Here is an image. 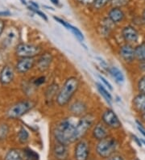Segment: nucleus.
<instances>
[{
	"label": "nucleus",
	"instance_id": "f257e3e1",
	"mask_svg": "<svg viewBox=\"0 0 145 160\" xmlns=\"http://www.w3.org/2000/svg\"><path fill=\"white\" fill-rule=\"evenodd\" d=\"M75 126L70 120L65 119L56 125L54 130V136L57 142L68 146L74 142V135Z\"/></svg>",
	"mask_w": 145,
	"mask_h": 160
},
{
	"label": "nucleus",
	"instance_id": "f03ea898",
	"mask_svg": "<svg viewBox=\"0 0 145 160\" xmlns=\"http://www.w3.org/2000/svg\"><path fill=\"white\" fill-rule=\"evenodd\" d=\"M79 88V80L76 77H70L65 80L56 96V103L60 107L67 105Z\"/></svg>",
	"mask_w": 145,
	"mask_h": 160
},
{
	"label": "nucleus",
	"instance_id": "7ed1b4c3",
	"mask_svg": "<svg viewBox=\"0 0 145 160\" xmlns=\"http://www.w3.org/2000/svg\"><path fill=\"white\" fill-rule=\"evenodd\" d=\"M117 147L116 140L113 138H106L99 141L96 147L97 154L102 158H110Z\"/></svg>",
	"mask_w": 145,
	"mask_h": 160
},
{
	"label": "nucleus",
	"instance_id": "20e7f679",
	"mask_svg": "<svg viewBox=\"0 0 145 160\" xmlns=\"http://www.w3.org/2000/svg\"><path fill=\"white\" fill-rule=\"evenodd\" d=\"M41 48L36 45L20 43L16 46V54L21 58H33L41 54Z\"/></svg>",
	"mask_w": 145,
	"mask_h": 160
},
{
	"label": "nucleus",
	"instance_id": "39448f33",
	"mask_svg": "<svg viewBox=\"0 0 145 160\" xmlns=\"http://www.w3.org/2000/svg\"><path fill=\"white\" fill-rule=\"evenodd\" d=\"M34 106H35V103L31 100H23L10 108L7 114L8 117L12 119H17L27 113Z\"/></svg>",
	"mask_w": 145,
	"mask_h": 160
},
{
	"label": "nucleus",
	"instance_id": "423d86ee",
	"mask_svg": "<svg viewBox=\"0 0 145 160\" xmlns=\"http://www.w3.org/2000/svg\"><path fill=\"white\" fill-rule=\"evenodd\" d=\"M93 123L94 117L92 116L86 115L81 117V119H80L77 125L75 126L74 135V142L76 141H79L85 136L88 129H90V127L93 125Z\"/></svg>",
	"mask_w": 145,
	"mask_h": 160
},
{
	"label": "nucleus",
	"instance_id": "0eeeda50",
	"mask_svg": "<svg viewBox=\"0 0 145 160\" xmlns=\"http://www.w3.org/2000/svg\"><path fill=\"white\" fill-rule=\"evenodd\" d=\"M103 121L106 126L112 128V129H118L122 126V123L119 121L114 112L111 109H107L103 114Z\"/></svg>",
	"mask_w": 145,
	"mask_h": 160
},
{
	"label": "nucleus",
	"instance_id": "6e6552de",
	"mask_svg": "<svg viewBox=\"0 0 145 160\" xmlns=\"http://www.w3.org/2000/svg\"><path fill=\"white\" fill-rule=\"evenodd\" d=\"M89 149L85 141H80L76 145L74 150V158L76 160H87L89 157Z\"/></svg>",
	"mask_w": 145,
	"mask_h": 160
},
{
	"label": "nucleus",
	"instance_id": "1a4fd4ad",
	"mask_svg": "<svg viewBox=\"0 0 145 160\" xmlns=\"http://www.w3.org/2000/svg\"><path fill=\"white\" fill-rule=\"evenodd\" d=\"M122 36L124 41L128 43H135L139 40V32L133 26L128 25L124 27L122 30Z\"/></svg>",
	"mask_w": 145,
	"mask_h": 160
},
{
	"label": "nucleus",
	"instance_id": "9d476101",
	"mask_svg": "<svg viewBox=\"0 0 145 160\" xmlns=\"http://www.w3.org/2000/svg\"><path fill=\"white\" fill-rule=\"evenodd\" d=\"M35 64L33 58H21L16 65V69L19 74H25L28 70H31Z\"/></svg>",
	"mask_w": 145,
	"mask_h": 160
},
{
	"label": "nucleus",
	"instance_id": "9b49d317",
	"mask_svg": "<svg viewBox=\"0 0 145 160\" xmlns=\"http://www.w3.org/2000/svg\"><path fill=\"white\" fill-rule=\"evenodd\" d=\"M119 54L127 62H132L135 58V49L129 44H126L120 48Z\"/></svg>",
	"mask_w": 145,
	"mask_h": 160
},
{
	"label": "nucleus",
	"instance_id": "f8f14e48",
	"mask_svg": "<svg viewBox=\"0 0 145 160\" xmlns=\"http://www.w3.org/2000/svg\"><path fill=\"white\" fill-rule=\"evenodd\" d=\"M52 61V56L50 53H44L41 55L37 60V67L41 71H45L48 70V67H50Z\"/></svg>",
	"mask_w": 145,
	"mask_h": 160
},
{
	"label": "nucleus",
	"instance_id": "ddd939ff",
	"mask_svg": "<svg viewBox=\"0 0 145 160\" xmlns=\"http://www.w3.org/2000/svg\"><path fill=\"white\" fill-rule=\"evenodd\" d=\"M14 78V70L9 66H5L0 73V82L3 85L9 84Z\"/></svg>",
	"mask_w": 145,
	"mask_h": 160
},
{
	"label": "nucleus",
	"instance_id": "4468645a",
	"mask_svg": "<svg viewBox=\"0 0 145 160\" xmlns=\"http://www.w3.org/2000/svg\"><path fill=\"white\" fill-rule=\"evenodd\" d=\"M93 136L94 138L99 141L108 137V130L106 129V125L101 122L97 124L93 130Z\"/></svg>",
	"mask_w": 145,
	"mask_h": 160
},
{
	"label": "nucleus",
	"instance_id": "2eb2a0df",
	"mask_svg": "<svg viewBox=\"0 0 145 160\" xmlns=\"http://www.w3.org/2000/svg\"><path fill=\"white\" fill-rule=\"evenodd\" d=\"M67 146L58 142L53 149L54 155L58 160H66L68 158Z\"/></svg>",
	"mask_w": 145,
	"mask_h": 160
},
{
	"label": "nucleus",
	"instance_id": "dca6fc26",
	"mask_svg": "<svg viewBox=\"0 0 145 160\" xmlns=\"http://www.w3.org/2000/svg\"><path fill=\"white\" fill-rule=\"evenodd\" d=\"M109 19H110L113 23H119L122 21L124 18V13L119 8H113L112 9H110V12L108 13Z\"/></svg>",
	"mask_w": 145,
	"mask_h": 160
},
{
	"label": "nucleus",
	"instance_id": "f3484780",
	"mask_svg": "<svg viewBox=\"0 0 145 160\" xmlns=\"http://www.w3.org/2000/svg\"><path fill=\"white\" fill-rule=\"evenodd\" d=\"M133 106L137 112L143 113L145 108V94L139 93L135 96L133 99Z\"/></svg>",
	"mask_w": 145,
	"mask_h": 160
},
{
	"label": "nucleus",
	"instance_id": "a211bd4d",
	"mask_svg": "<svg viewBox=\"0 0 145 160\" xmlns=\"http://www.w3.org/2000/svg\"><path fill=\"white\" fill-rule=\"evenodd\" d=\"M70 111L73 114L76 116L82 115L86 111V106L85 103L81 101L74 102L70 107Z\"/></svg>",
	"mask_w": 145,
	"mask_h": 160
},
{
	"label": "nucleus",
	"instance_id": "6ab92c4d",
	"mask_svg": "<svg viewBox=\"0 0 145 160\" xmlns=\"http://www.w3.org/2000/svg\"><path fill=\"white\" fill-rule=\"evenodd\" d=\"M58 85L56 83L51 84L50 86H48V89L45 92V96H46L47 102H52L54 100V98L56 99V96L58 95Z\"/></svg>",
	"mask_w": 145,
	"mask_h": 160
},
{
	"label": "nucleus",
	"instance_id": "aec40b11",
	"mask_svg": "<svg viewBox=\"0 0 145 160\" xmlns=\"http://www.w3.org/2000/svg\"><path fill=\"white\" fill-rule=\"evenodd\" d=\"M109 71H110V74L113 76V78L115 79L116 82L122 84L124 82V79H125L124 75L119 69L117 68L116 67H112L109 69Z\"/></svg>",
	"mask_w": 145,
	"mask_h": 160
},
{
	"label": "nucleus",
	"instance_id": "412c9836",
	"mask_svg": "<svg viewBox=\"0 0 145 160\" xmlns=\"http://www.w3.org/2000/svg\"><path fill=\"white\" fill-rule=\"evenodd\" d=\"M135 58L140 62H145V42L135 47Z\"/></svg>",
	"mask_w": 145,
	"mask_h": 160
},
{
	"label": "nucleus",
	"instance_id": "4be33fe9",
	"mask_svg": "<svg viewBox=\"0 0 145 160\" xmlns=\"http://www.w3.org/2000/svg\"><path fill=\"white\" fill-rule=\"evenodd\" d=\"M96 85H97V88H98V90H99V92H100L101 95L103 96V98H104L105 100H106V101L107 102V103H108L110 105H111L112 96H111V95H110V92L106 90V88H105L102 85V84L99 83V82H97Z\"/></svg>",
	"mask_w": 145,
	"mask_h": 160
},
{
	"label": "nucleus",
	"instance_id": "5701e85b",
	"mask_svg": "<svg viewBox=\"0 0 145 160\" xmlns=\"http://www.w3.org/2000/svg\"><path fill=\"white\" fill-rule=\"evenodd\" d=\"M5 160H23V156L19 150L12 149L7 153Z\"/></svg>",
	"mask_w": 145,
	"mask_h": 160
},
{
	"label": "nucleus",
	"instance_id": "b1692460",
	"mask_svg": "<svg viewBox=\"0 0 145 160\" xmlns=\"http://www.w3.org/2000/svg\"><path fill=\"white\" fill-rule=\"evenodd\" d=\"M18 138H19V142H20L21 143L27 142V140H28V138H29L28 131H27L25 128L22 127L21 129H19V133H18Z\"/></svg>",
	"mask_w": 145,
	"mask_h": 160
},
{
	"label": "nucleus",
	"instance_id": "393cba45",
	"mask_svg": "<svg viewBox=\"0 0 145 160\" xmlns=\"http://www.w3.org/2000/svg\"><path fill=\"white\" fill-rule=\"evenodd\" d=\"M67 29L70 30V31L74 33V35L76 37H77V39L79 40L80 41H84V36L83 34H82V32H81V31H80L77 28L74 27V26L71 25L70 23H69L68 24V27H67Z\"/></svg>",
	"mask_w": 145,
	"mask_h": 160
},
{
	"label": "nucleus",
	"instance_id": "a878e982",
	"mask_svg": "<svg viewBox=\"0 0 145 160\" xmlns=\"http://www.w3.org/2000/svg\"><path fill=\"white\" fill-rule=\"evenodd\" d=\"M110 2H112V0H95L93 5L96 9H101Z\"/></svg>",
	"mask_w": 145,
	"mask_h": 160
},
{
	"label": "nucleus",
	"instance_id": "bb28decb",
	"mask_svg": "<svg viewBox=\"0 0 145 160\" xmlns=\"http://www.w3.org/2000/svg\"><path fill=\"white\" fill-rule=\"evenodd\" d=\"M8 132H9V128L6 124H2L0 125V140H2L7 137Z\"/></svg>",
	"mask_w": 145,
	"mask_h": 160
},
{
	"label": "nucleus",
	"instance_id": "cd10ccee",
	"mask_svg": "<svg viewBox=\"0 0 145 160\" xmlns=\"http://www.w3.org/2000/svg\"><path fill=\"white\" fill-rule=\"evenodd\" d=\"M138 90L140 93L145 94V75L139 80L137 84Z\"/></svg>",
	"mask_w": 145,
	"mask_h": 160
},
{
	"label": "nucleus",
	"instance_id": "c85d7f7f",
	"mask_svg": "<svg viewBox=\"0 0 145 160\" xmlns=\"http://www.w3.org/2000/svg\"><path fill=\"white\" fill-rule=\"evenodd\" d=\"M28 9L30 11H31V12H34V13L37 14V15H38L40 17L42 18L44 20H45V21H48V17H47V16L45 15V13H44V12H42L41 11L39 10V9H36V8H32V7H31V6L28 7Z\"/></svg>",
	"mask_w": 145,
	"mask_h": 160
},
{
	"label": "nucleus",
	"instance_id": "c756f323",
	"mask_svg": "<svg viewBox=\"0 0 145 160\" xmlns=\"http://www.w3.org/2000/svg\"><path fill=\"white\" fill-rule=\"evenodd\" d=\"M26 154H27V157L31 160H37L38 159V154L36 153H35L33 150H27L25 151Z\"/></svg>",
	"mask_w": 145,
	"mask_h": 160
},
{
	"label": "nucleus",
	"instance_id": "7c9ffc66",
	"mask_svg": "<svg viewBox=\"0 0 145 160\" xmlns=\"http://www.w3.org/2000/svg\"><path fill=\"white\" fill-rule=\"evenodd\" d=\"M99 78H100L101 81H102V82H103V83H104L105 85H106V86L107 87V88H108L109 89H110V91L113 90V88H112V86H111V84H110V82H109L108 81H107V80H106V78H104V77H103V76H102V75H99Z\"/></svg>",
	"mask_w": 145,
	"mask_h": 160
},
{
	"label": "nucleus",
	"instance_id": "2f4dec72",
	"mask_svg": "<svg viewBox=\"0 0 145 160\" xmlns=\"http://www.w3.org/2000/svg\"><path fill=\"white\" fill-rule=\"evenodd\" d=\"M53 19H54V20H56V22H58V23H60V24H61V25H63L65 28H67L68 24H69V23L65 22V20H62V19H60V18L56 17V16H53Z\"/></svg>",
	"mask_w": 145,
	"mask_h": 160
},
{
	"label": "nucleus",
	"instance_id": "473e14b6",
	"mask_svg": "<svg viewBox=\"0 0 145 160\" xmlns=\"http://www.w3.org/2000/svg\"><path fill=\"white\" fill-rule=\"evenodd\" d=\"M112 2H114L116 6H123L128 2V0H112Z\"/></svg>",
	"mask_w": 145,
	"mask_h": 160
},
{
	"label": "nucleus",
	"instance_id": "72a5a7b5",
	"mask_svg": "<svg viewBox=\"0 0 145 160\" xmlns=\"http://www.w3.org/2000/svg\"><path fill=\"white\" fill-rule=\"evenodd\" d=\"M77 1L83 5H91V4H94L95 0H77Z\"/></svg>",
	"mask_w": 145,
	"mask_h": 160
},
{
	"label": "nucleus",
	"instance_id": "f704fd0d",
	"mask_svg": "<svg viewBox=\"0 0 145 160\" xmlns=\"http://www.w3.org/2000/svg\"><path fill=\"white\" fill-rule=\"evenodd\" d=\"M45 77L42 76V77H40V78H36L35 81V84L39 86V85H41V84L45 83Z\"/></svg>",
	"mask_w": 145,
	"mask_h": 160
},
{
	"label": "nucleus",
	"instance_id": "c9c22d12",
	"mask_svg": "<svg viewBox=\"0 0 145 160\" xmlns=\"http://www.w3.org/2000/svg\"><path fill=\"white\" fill-rule=\"evenodd\" d=\"M12 16V13L9 11H2L0 12V16Z\"/></svg>",
	"mask_w": 145,
	"mask_h": 160
},
{
	"label": "nucleus",
	"instance_id": "e433bc0d",
	"mask_svg": "<svg viewBox=\"0 0 145 160\" xmlns=\"http://www.w3.org/2000/svg\"><path fill=\"white\" fill-rule=\"evenodd\" d=\"M4 27H5V23L2 20H0V36L2 33V32L4 30Z\"/></svg>",
	"mask_w": 145,
	"mask_h": 160
},
{
	"label": "nucleus",
	"instance_id": "4c0bfd02",
	"mask_svg": "<svg viewBox=\"0 0 145 160\" xmlns=\"http://www.w3.org/2000/svg\"><path fill=\"white\" fill-rule=\"evenodd\" d=\"M109 160H124L123 158H122L119 155H113V156H110Z\"/></svg>",
	"mask_w": 145,
	"mask_h": 160
},
{
	"label": "nucleus",
	"instance_id": "58836bf2",
	"mask_svg": "<svg viewBox=\"0 0 145 160\" xmlns=\"http://www.w3.org/2000/svg\"><path fill=\"white\" fill-rule=\"evenodd\" d=\"M30 5H31V7H32V8H36V9H39L40 8V6H39V4L37 3V2H34V1H30Z\"/></svg>",
	"mask_w": 145,
	"mask_h": 160
},
{
	"label": "nucleus",
	"instance_id": "ea45409f",
	"mask_svg": "<svg viewBox=\"0 0 145 160\" xmlns=\"http://www.w3.org/2000/svg\"><path fill=\"white\" fill-rule=\"evenodd\" d=\"M50 1L52 4H54V5H56V6L57 7L60 6V1H59V0H50Z\"/></svg>",
	"mask_w": 145,
	"mask_h": 160
},
{
	"label": "nucleus",
	"instance_id": "a19ab883",
	"mask_svg": "<svg viewBox=\"0 0 145 160\" xmlns=\"http://www.w3.org/2000/svg\"><path fill=\"white\" fill-rule=\"evenodd\" d=\"M141 62V64L139 65V68L145 72V62Z\"/></svg>",
	"mask_w": 145,
	"mask_h": 160
},
{
	"label": "nucleus",
	"instance_id": "79ce46f5",
	"mask_svg": "<svg viewBox=\"0 0 145 160\" xmlns=\"http://www.w3.org/2000/svg\"><path fill=\"white\" fill-rule=\"evenodd\" d=\"M133 138L135 139V141H136V142H137L138 144H139V147H141L142 145H141V143H140V140H139V139H138V138L136 137V136H133Z\"/></svg>",
	"mask_w": 145,
	"mask_h": 160
},
{
	"label": "nucleus",
	"instance_id": "37998d69",
	"mask_svg": "<svg viewBox=\"0 0 145 160\" xmlns=\"http://www.w3.org/2000/svg\"><path fill=\"white\" fill-rule=\"evenodd\" d=\"M143 23H145V9L143 12Z\"/></svg>",
	"mask_w": 145,
	"mask_h": 160
},
{
	"label": "nucleus",
	"instance_id": "c03bdc74",
	"mask_svg": "<svg viewBox=\"0 0 145 160\" xmlns=\"http://www.w3.org/2000/svg\"><path fill=\"white\" fill-rule=\"evenodd\" d=\"M20 1H21V2L23 4V5H27V2H26V0H20Z\"/></svg>",
	"mask_w": 145,
	"mask_h": 160
},
{
	"label": "nucleus",
	"instance_id": "a18cd8bd",
	"mask_svg": "<svg viewBox=\"0 0 145 160\" xmlns=\"http://www.w3.org/2000/svg\"><path fill=\"white\" fill-rule=\"evenodd\" d=\"M142 119H143V121H145V113H142Z\"/></svg>",
	"mask_w": 145,
	"mask_h": 160
},
{
	"label": "nucleus",
	"instance_id": "49530a36",
	"mask_svg": "<svg viewBox=\"0 0 145 160\" xmlns=\"http://www.w3.org/2000/svg\"><path fill=\"white\" fill-rule=\"evenodd\" d=\"M142 142H143V144L145 145V141H144V140H142Z\"/></svg>",
	"mask_w": 145,
	"mask_h": 160
},
{
	"label": "nucleus",
	"instance_id": "de8ad7c7",
	"mask_svg": "<svg viewBox=\"0 0 145 160\" xmlns=\"http://www.w3.org/2000/svg\"><path fill=\"white\" fill-rule=\"evenodd\" d=\"M143 113H145V108H144V110H143Z\"/></svg>",
	"mask_w": 145,
	"mask_h": 160
}]
</instances>
